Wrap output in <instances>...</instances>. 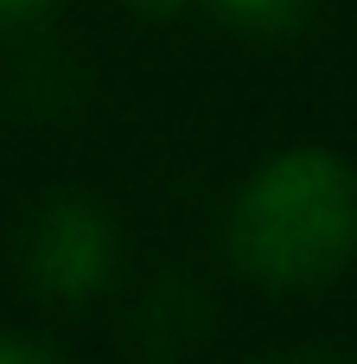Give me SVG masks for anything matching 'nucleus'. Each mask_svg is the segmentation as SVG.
<instances>
[{
  "mask_svg": "<svg viewBox=\"0 0 357 364\" xmlns=\"http://www.w3.org/2000/svg\"><path fill=\"white\" fill-rule=\"evenodd\" d=\"M51 358H57L51 339H13V333H0V364H51Z\"/></svg>",
  "mask_w": 357,
  "mask_h": 364,
  "instance_id": "423d86ee",
  "label": "nucleus"
},
{
  "mask_svg": "<svg viewBox=\"0 0 357 364\" xmlns=\"http://www.w3.org/2000/svg\"><path fill=\"white\" fill-rule=\"evenodd\" d=\"M134 333H141V352H153V358L192 352V346L211 333V301H204L192 282H160V288L141 301Z\"/></svg>",
  "mask_w": 357,
  "mask_h": 364,
  "instance_id": "7ed1b4c3",
  "label": "nucleus"
},
{
  "mask_svg": "<svg viewBox=\"0 0 357 364\" xmlns=\"http://www.w3.org/2000/svg\"><path fill=\"white\" fill-rule=\"evenodd\" d=\"M19 269L38 301H96L121 269V230L96 198L57 192L32 205L19 237Z\"/></svg>",
  "mask_w": 357,
  "mask_h": 364,
  "instance_id": "f03ea898",
  "label": "nucleus"
},
{
  "mask_svg": "<svg viewBox=\"0 0 357 364\" xmlns=\"http://www.w3.org/2000/svg\"><path fill=\"white\" fill-rule=\"evenodd\" d=\"M128 6H134L141 19H179V13H185L192 0H128Z\"/></svg>",
  "mask_w": 357,
  "mask_h": 364,
  "instance_id": "0eeeda50",
  "label": "nucleus"
},
{
  "mask_svg": "<svg viewBox=\"0 0 357 364\" xmlns=\"http://www.w3.org/2000/svg\"><path fill=\"white\" fill-rule=\"evenodd\" d=\"M57 13V0H0V32H32Z\"/></svg>",
  "mask_w": 357,
  "mask_h": 364,
  "instance_id": "39448f33",
  "label": "nucleus"
},
{
  "mask_svg": "<svg viewBox=\"0 0 357 364\" xmlns=\"http://www.w3.org/2000/svg\"><path fill=\"white\" fill-rule=\"evenodd\" d=\"M224 243L230 262L275 294L339 282L357 256V173L332 147H287L262 160L230 205Z\"/></svg>",
  "mask_w": 357,
  "mask_h": 364,
  "instance_id": "f257e3e1",
  "label": "nucleus"
},
{
  "mask_svg": "<svg viewBox=\"0 0 357 364\" xmlns=\"http://www.w3.org/2000/svg\"><path fill=\"white\" fill-rule=\"evenodd\" d=\"M204 6L236 32H294L313 13V0H204Z\"/></svg>",
  "mask_w": 357,
  "mask_h": 364,
  "instance_id": "20e7f679",
  "label": "nucleus"
}]
</instances>
